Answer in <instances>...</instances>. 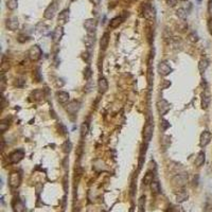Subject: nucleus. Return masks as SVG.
<instances>
[{
    "label": "nucleus",
    "instance_id": "obj_1",
    "mask_svg": "<svg viewBox=\"0 0 212 212\" xmlns=\"http://www.w3.org/2000/svg\"><path fill=\"white\" fill-rule=\"evenodd\" d=\"M42 49H40V47H39L38 45L32 46L28 51L29 59H30L32 61H38V59L42 57Z\"/></svg>",
    "mask_w": 212,
    "mask_h": 212
},
{
    "label": "nucleus",
    "instance_id": "obj_2",
    "mask_svg": "<svg viewBox=\"0 0 212 212\" xmlns=\"http://www.w3.org/2000/svg\"><path fill=\"white\" fill-rule=\"evenodd\" d=\"M57 8H59V4H57V2L54 0V1H52V2L47 6V8L45 10L44 17H45L46 19H52L53 17L55 16L56 12H57Z\"/></svg>",
    "mask_w": 212,
    "mask_h": 212
},
{
    "label": "nucleus",
    "instance_id": "obj_3",
    "mask_svg": "<svg viewBox=\"0 0 212 212\" xmlns=\"http://www.w3.org/2000/svg\"><path fill=\"white\" fill-rule=\"evenodd\" d=\"M97 27H98V23L93 18L86 19L84 23V28L86 30L87 34H95V31H97Z\"/></svg>",
    "mask_w": 212,
    "mask_h": 212
},
{
    "label": "nucleus",
    "instance_id": "obj_4",
    "mask_svg": "<svg viewBox=\"0 0 212 212\" xmlns=\"http://www.w3.org/2000/svg\"><path fill=\"white\" fill-rule=\"evenodd\" d=\"M154 134V124L151 122L146 123V125L143 129V139L146 143H148L153 138Z\"/></svg>",
    "mask_w": 212,
    "mask_h": 212
},
{
    "label": "nucleus",
    "instance_id": "obj_5",
    "mask_svg": "<svg viewBox=\"0 0 212 212\" xmlns=\"http://www.w3.org/2000/svg\"><path fill=\"white\" fill-rule=\"evenodd\" d=\"M157 71L159 72V74L162 76H167L172 72V68H171L170 64L167 61H160L157 67Z\"/></svg>",
    "mask_w": 212,
    "mask_h": 212
},
{
    "label": "nucleus",
    "instance_id": "obj_6",
    "mask_svg": "<svg viewBox=\"0 0 212 212\" xmlns=\"http://www.w3.org/2000/svg\"><path fill=\"white\" fill-rule=\"evenodd\" d=\"M80 108H81V104L78 101H71V102H69L67 105L65 106L66 112L69 114H76L78 110H80Z\"/></svg>",
    "mask_w": 212,
    "mask_h": 212
},
{
    "label": "nucleus",
    "instance_id": "obj_7",
    "mask_svg": "<svg viewBox=\"0 0 212 212\" xmlns=\"http://www.w3.org/2000/svg\"><path fill=\"white\" fill-rule=\"evenodd\" d=\"M25 157V152L23 150H16V151L12 152L8 156L10 162L11 163H18L19 161L23 160V158Z\"/></svg>",
    "mask_w": 212,
    "mask_h": 212
},
{
    "label": "nucleus",
    "instance_id": "obj_8",
    "mask_svg": "<svg viewBox=\"0 0 212 212\" xmlns=\"http://www.w3.org/2000/svg\"><path fill=\"white\" fill-rule=\"evenodd\" d=\"M170 108H171V105L167 101L163 100V99L158 101V103H157V109H158V112L160 116H165V114L170 110Z\"/></svg>",
    "mask_w": 212,
    "mask_h": 212
},
{
    "label": "nucleus",
    "instance_id": "obj_9",
    "mask_svg": "<svg viewBox=\"0 0 212 212\" xmlns=\"http://www.w3.org/2000/svg\"><path fill=\"white\" fill-rule=\"evenodd\" d=\"M20 182H21V175H20L19 172H13L10 175V178H8V184L12 188H17L19 187Z\"/></svg>",
    "mask_w": 212,
    "mask_h": 212
},
{
    "label": "nucleus",
    "instance_id": "obj_10",
    "mask_svg": "<svg viewBox=\"0 0 212 212\" xmlns=\"http://www.w3.org/2000/svg\"><path fill=\"white\" fill-rule=\"evenodd\" d=\"M211 138H212V135L208 129L203 131L201 135V138H199V144H201V148H205V146H207V145L209 144L210 141H211Z\"/></svg>",
    "mask_w": 212,
    "mask_h": 212
},
{
    "label": "nucleus",
    "instance_id": "obj_11",
    "mask_svg": "<svg viewBox=\"0 0 212 212\" xmlns=\"http://www.w3.org/2000/svg\"><path fill=\"white\" fill-rule=\"evenodd\" d=\"M63 35H64V29H63L61 25H57L52 33V42H54V44L59 42Z\"/></svg>",
    "mask_w": 212,
    "mask_h": 212
},
{
    "label": "nucleus",
    "instance_id": "obj_12",
    "mask_svg": "<svg viewBox=\"0 0 212 212\" xmlns=\"http://www.w3.org/2000/svg\"><path fill=\"white\" fill-rule=\"evenodd\" d=\"M95 34H87L85 38H84V44L86 46V49L87 51H91V49L93 48L95 46Z\"/></svg>",
    "mask_w": 212,
    "mask_h": 212
},
{
    "label": "nucleus",
    "instance_id": "obj_13",
    "mask_svg": "<svg viewBox=\"0 0 212 212\" xmlns=\"http://www.w3.org/2000/svg\"><path fill=\"white\" fill-rule=\"evenodd\" d=\"M12 207H13L14 212H23L25 209V204L20 201L19 198L17 197H15L14 199H13V201H12Z\"/></svg>",
    "mask_w": 212,
    "mask_h": 212
},
{
    "label": "nucleus",
    "instance_id": "obj_14",
    "mask_svg": "<svg viewBox=\"0 0 212 212\" xmlns=\"http://www.w3.org/2000/svg\"><path fill=\"white\" fill-rule=\"evenodd\" d=\"M173 182H175V184H177L179 187H182V186H184V184H187L188 175L186 173L178 174L177 176H175V178L173 179Z\"/></svg>",
    "mask_w": 212,
    "mask_h": 212
},
{
    "label": "nucleus",
    "instance_id": "obj_15",
    "mask_svg": "<svg viewBox=\"0 0 212 212\" xmlns=\"http://www.w3.org/2000/svg\"><path fill=\"white\" fill-rule=\"evenodd\" d=\"M98 89L99 92L102 93V95L107 91V89H108V82H107V80L105 78H100V80L98 82Z\"/></svg>",
    "mask_w": 212,
    "mask_h": 212
},
{
    "label": "nucleus",
    "instance_id": "obj_16",
    "mask_svg": "<svg viewBox=\"0 0 212 212\" xmlns=\"http://www.w3.org/2000/svg\"><path fill=\"white\" fill-rule=\"evenodd\" d=\"M18 25H19V23H18V19L16 17H11V18L6 19V28L10 29L11 31L17 30Z\"/></svg>",
    "mask_w": 212,
    "mask_h": 212
},
{
    "label": "nucleus",
    "instance_id": "obj_17",
    "mask_svg": "<svg viewBox=\"0 0 212 212\" xmlns=\"http://www.w3.org/2000/svg\"><path fill=\"white\" fill-rule=\"evenodd\" d=\"M68 18H69V10H68V8H66V10H63V11H61V13L59 14V25H61V27H63L65 23H67Z\"/></svg>",
    "mask_w": 212,
    "mask_h": 212
},
{
    "label": "nucleus",
    "instance_id": "obj_18",
    "mask_svg": "<svg viewBox=\"0 0 212 212\" xmlns=\"http://www.w3.org/2000/svg\"><path fill=\"white\" fill-rule=\"evenodd\" d=\"M55 97H56V100L59 101V103H61V104L67 103L68 101H69V98H70L69 93L66 92V91H57L56 92Z\"/></svg>",
    "mask_w": 212,
    "mask_h": 212
},
{
    "label": "nucleus",
    "instance_id": "obj_19",
    "mask_svg": "<svg viewBox=\"0 0 212 212\" xmlns=\"http://www.w3.org/2000/svg\"><path fill=\"white\" fill-rule=\"evenodd\" d=\"M143 15H144L145 18H148V19H152L154 18L155 14H154V8H152L150 4H144L143 6Z\"/></svg>",
    "mask_w": 212,
    "mask_h": 212
},
{
    "label": "nucleus",
    "instance_id": "obj_20",
    "mask_svg": "<svg viewBox=\"0 0 212 212\" xmlns=\"http://www.w3.org/2000/svg\"><path fill=\"white\" fill-rule=\"evenodd\" d=\"M210 101H211V98H210V95L208 92H204L201 95V108L203 109H207L210 105Z\"/></svg>",
    "mask_w": 212,
    "mask_h": 212
},
{
    "label": "nucleus",
    "instance_id": "obj_21",
    "mask_svg": "<svg viewBox=\"0 0 212 212\" xmlns=\"http://www.w3.org/2000/svg\"><path fill=\"white\" fill-rule=\"evenodd\" d=\"M123 20H124V17H122V16L114 17V18H112V19L110 20V23H109V28H112V29L118 28V27L123 23Z\"/></svg>",
    "mask_w": 212,
    "mask_h": 212
},
{
    "label": "nucleus",
    "instance_id": "obj_22",
    "mask_svg": "<svg viewBox=\"0 0 212 212\" xmlns=\"http://www.w3.org/2000/svg\"><path fill=\"white\" fill-rule=\"evenodd\" d=\"M108 42H109V33H104L102 38L100 40V46H101V49L102 50H106L107 47H108Z\"/></svg>",
    "mask_w": 212,
    "mask_h": 212
},
{
    "label": "nucleus",
    "instance_id": "obj_23",
    "mask_svg": "<svg viewBox=\"0 0 212 212\" xmlns=\"http://www.w3.org/2000/svg\"><path fill=\"white\" fill-rule=\"evenodd\" d=\"M205 160H206V154L203 151L199 152L195 158V165L196 167H201L205 163Z\"/></svg>",
    "mask_w": 212,
    "mask_h": 212
},
{
    "label": "nucleus",
    "instance_id": "obj_24",
    "mask_svg": "<svg viewBox=\"0 0 212 212\" xmlns=\"http://www.w3.org/2000/svg\"><path fill=\"white\" fill-rule=\"evenodd\" d=\"M208 66H209V61L207 59H201L199 61V63H198V70H199V72L204 73L207 70V68H208Z\"/></svg>",
    "mask_w": 212,
    "mask_h": 212
},
{
    "label": "nucleus",
    "instance_id": "obj_25",
    "mask_svg": "<svg viewBox=\"0 0 212 212\" xmlns=\"http://www.w3.org/2000/svg\"><path fill=\"white\" fill-rule=\"evenodd\" d=\"M61 148H63V152L66 154H69L72 150V143L70 141H65L64 144L61 145Z\"/></svg>",
    "mask_w": 212,
    "mask_h": 212
},
{
    "label": "nucleus",
    "instance_id": "obj_26",
    "mask_svg": "<svg viewBox=\"0 0 212 212\" xmlns=\"http://www.w3.org/2000/svg\"><path fill=\"white\" fill-rule=\"evenodd\" d=\"M6 8L8 10H15L18 6V1L17 0H6Z\"/></svg>",
    "mask_w": 212,
    "mask_h": 212
},
{
    "label": "nucleus",
    "instance_id": "obj_27",
    "mask_svg": "<svg viewBox=\"0 0 212 212\" xmlns=\"http://www.w3.org/2000/svg\"><path fill=\"white\" fill-rule=\"evenodd\" d=\"M153 178H154L153 173H146L144 177H143V184L148 186V184H152V182H153Z\"/></svg>",
    "mask_w": 212,
    "mask_h": 212
},
{
    "label": "nucleus",
    "instance_id": "obj_28",
    "mask_svg": "<svg viewBox=\"0 0 212 212\" xmlns=\"http://www.w3.org/2000/svg\"><path fill=\"white\" fill-rule=\"evenodd\" d=\"M187 198H188V193L186 192V191H180V192L177 194V196H176V199H177L178 203H182V201H184Z\"/></svg>",
    "mask_w": 212,
    "mask_h": 212
},
{
    "label": "nucleus",
    "instance_id": "obj_29",
    "mask_svg": "<svg viewBox=\"0 0 212 212\" xmlns=\"http://www.w3.org/2000/svg\"><path fill=\"white\" fill-rule=\"evenodd\" d=\"M92 76V70L90 67H85V69H84V78L85 80H90V78Z\"/></svg>",
    "mask_w": 212,
    "mask_h": 212
},
{
    "label": "nucleus",
    "instance_id": "obj_30",
    "mask_svg": "<svg viewBox=\"0 0 212 212\" xmlns=\"http://www.w3.org/2000/svg\"><path fill=\"white\" fill-rule=\"evenodd\" d=\"M176 15L180 18V19H186L187 18V12L184 11V8H178L177 11H176Z\"/></svg>",
    "mask_w": 212,
    "mask_h": 212
},
{
    "label": "nucleus",
    "instance_id": "obj_31",
    "mask_svg": "<svg viewBox=\"0 0 212 212\" xmlns=\"http://www.w3.org/2000/svg\"><path fill=\"white\" fill-rule=\"evenodd\" d=\"M151 188H152V191L154 193H159L160 192V186H159V182H153L151 184Z\"/></svg>",
    "mask_w": 212,
    "mask_h": 212
},
{
    "label": "nucleus",
    "instance_id": "obj_32",
    "mask_svg": "<svg viewBox=\"0 0 212 212\" xmlns=\"http://www.w3.org/2000/svg\"><path fill=\"white\" fill-rule=\"evenodd\" d=\"M88 133V124L86 122H84L81 126V135L82 137H85Z\"/></svg>",
    "mask_w": 212,
    "mask_h": 212
},
{
    "label": "nucleus",
    "instance_id": "obj_33",
    "mask_svg": "<svg viewBox=\"0 0 212 212\" xmlns=\"http://www.w3.org/2000/svg\"><path fill=\"white\" fill-rule=\"evenodd\" d=\"M8 129V122L6 120H2L0 122V131L1 133H4Z\"/></svg>",
    "mask_w": 212,
    "mask_h": 212
},
{
    "label": "nucleus",
    "instance_id": "obj_34",
    "mask_svg": "<svg viewBox=\"0 0 212 212\" xmlns=\"http://www.w3.org/2000/svg\"><path fill=\"white\" fill-rule=\"evenodd\" d=\"M160 127H161L162 131H167V129L170 127V123H169V121H167L165 119H162L161 123H160Z\"/></svg>",
    "mask_w": 212,
    "mask_h": 212
},
{
    "label": "nucleus",
    "instance_id": "obj_35",
    "mask_svg": "<svg viewBox=\"0 0 212 212\" xmlns=\"http://www.w3.org/2000/svg\"><path fill=\"white\" fill-rule=\"evenodd\" d=\"M93 87H95V84H93V82L91 81H88V84L86 85V87H85V89L87 90V91H90L91 89H93Z\"/></svg>",
    "mask_w": 212,
    "mask_h": 212
},
{
    "label": "nucleus",
    "instance_id": "obj_36",
    "mask_svg": "<svg viewBox=\"0 0 212 212\" xmlns=\"http://www.w3.org/2000/svg\"><path fill=\"white\" fill-rule=\"evenodd\" d=\"M15 85H16L17 87H23V85H25V81H23V78H17L16 80V83H15Z\"/></svg>",
    "mask_w": 212,
    "mask_h": 212
},
{
    "label": "nucleus",
    "instance_id": "obj_37",
    "mask_svg": "<svg viewBox=\"0 0 212 212\" xmlns=\"http://www.w3.org/2000/svg\"><path fill=\"white\" fill-rule=\"evenodd\" d=\"M144 203H145V198L142 196V197L140 198V201H139V208H140V212H142V211H143V207H144Z\"/></svg>",
    "mask_w": 212,
    "mask_h": 212
},
{
    "label": "nucleus",
    "instance_id": "obj_38",
    "mask_svg": "<svg viewBox=\"0 0 212 212\" xmlns=\"http://www.w3.org/2000/svg\"><path fill=\"white\" fill-rule=\"evenodd\" d=\"M83 57H84V59H85V61L88 63V61H89V59H90V52H89V51H87L86 53H84Z\"/></svg>",
    "mask_w": 212,
    "mask_h": 212
},
{
    "label": "nucleus",
    "instance_id": "obj_39",
    "mask_svg": "<svg viewBox=\"0 0 212 212\" xmlns=\"http://www.w3.org/2000/svg\"><path fill=\"white\" fill-rule=\"evenodd\" d=\"M4 87H6V78H4V76H1V90L2 91H4Z\"/></svg>",
    "mask_w": 212,
    "mask_h": 212
},
{
    "label": "nucleus",
    "instance_id": "obj_40",
    "mask_svg": "<svg viewBox=\"0 0 212 212\" xmlns=\"http://www.w3.org/2000/svg\"><path fill=\"white\" fill-rule=\"evenodd\" d=\"M208 28H209V31H210V33L212 34V18L209 20V23H208Z\"/></svg>",
    "mask_w": 212,
    "mask_h": 212
},
{
    "label": "nucleus",
    "instance_id": "obj_41",
    "mask_svg": "<svg viewBox=\"0 0 212 212\" xmlns=\"http://www.w3.org/2000/svg\"><path fill=\"white\" fill-rule=\"evenodd\" d=\"M90 1H91L95 6H99V4L101 3V0H90Z\"/></svg>",
    "mask_w": 212,
    "mask_h": 212
},
{
    "label": "nucleus",
    "instance_id": "obj_42",
    "mask_svg": "<svg viewBox=\"0 0 212 212\" xmlns=\"http://www.w3.org/2000/svg\"><path fill=\"white\" fill-rule=\"evenodd\" d=\"M208 10H209L210 14H212V1H210L209 2V8H208Z\"/></svg>",
    "mask_w": 212,
    "mask_h": 212
},
{
    "label": "nucleus",
    "instance_id": "obj_43",
    "mask_svg": "<svg viewBox=\"0 0 212 212\" xmlns=\"http://www.w3.org/2000/svg\"><path fill=\"white\" fill-rule=\"evenodd\" d=\"M198 1H201V0H198Z\"/></svg>",
    "mask_w": 212,
    "mask_h": 212
},
{
    "label": "nucleus",
    "instance_id": "obj_44",
    "mask_svg": "<svg viewBox=\"0 0 212 212\" xmlns=\"http://www.w3.org/2000/svg\"><path fill=\"white\" fill-rule=\"evenodd\" d=\"M55 1H56V0H55Z\"/></svg>",
    "mask_w": 212,
    "mask_h": 212
}]
</instances>
